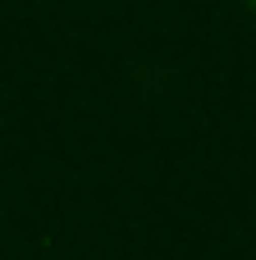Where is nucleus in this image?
Returning <instances> with one entry per match:
<instances>
[{"instance_id": "nucleus-1", "label": "nucleus", "mask_w": 256, "mask_h": 260, "mask_svg": "<svg viewBox=\"0 0 256 260\" xmlns=\"http://www.w3.org/2000/svg\"><path fill=\"white\" fill-rule=\"evenodd\" d=\"M238 5H243V9H247V14L256 18V0H238Z\"/></svg>"}]
</instances>
